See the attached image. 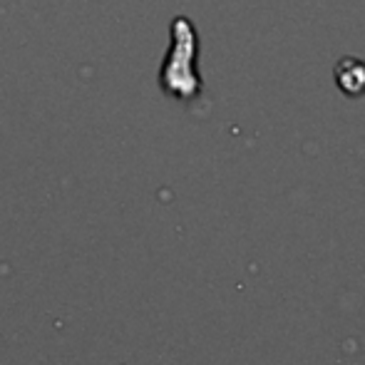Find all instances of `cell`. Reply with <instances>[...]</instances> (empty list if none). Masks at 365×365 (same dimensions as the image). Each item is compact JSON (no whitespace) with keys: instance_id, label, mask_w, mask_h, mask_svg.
Instances as JSON below:
<instances>
[{"instance_id":"cell-1","label":"cell","mask_w":365,"mask_h":365,"mask_svg":"<svg viewBox=\"0 0 365 365\" xmlns=\"http://www.w3.org/2000/svg\"><path fill=\"white\" fill-rule=\"evenodd\" d=\"M356 73H351V58L341 60V65L336 68V77H338V85H341L343 92L348 95H363L365 92V65L361 60H356Z\"/></svg>"}]
</instances>
